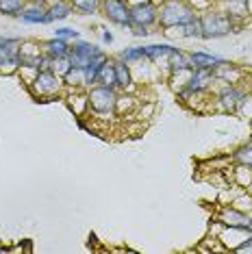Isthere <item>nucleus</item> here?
<instances>
[{
	"label": "nucleus",
	"mask_w": 252,
	"mask_h": 254,
	"mask_svg": "<svg viewBox=\"0 0 252 254\" xmlns=\"http://www.w3.org/2000/svg\"><path fill=\"white\" fill-rule=\"evenodd\" d=\"M196 18V9L185 0H163L159 7V26L165 31L181 28Z\"/></svg>",
	"instance_id": "f257e3e1"
},
{
	"label": "nucleus",
	"mask_w": 252,
	"mask_h": 254,
	"mask_svg": "<svg viewBox=\"0 0 252 254\" xmlns=\"http://www.w3.org/2000/svg\"><path fill=\"white\" fill-rule=\"evenodd\" d=\"M116 102H118V89L105 87V85H94V87L87 89L89 113H94L98 120L116 118Z\"/></svg>",
	"instance_id": "f03ea898"
},
{
	"label": "nucleus",
	"mask_w": 252,
	"mask_h": 254,
	"mask_svg": "<svg viewBox=\"0 0 252 254\" xmlns=\"http://www.w3.org/2000/svg\"><path fill=\"white\" fill-rule=\"evenodd\" d=\"M65 89V83L59 74H55L53 70H39L35 74V78L28 83V91L37 98L39 102H48L59 98Z\"/></svg>",
	"instance_id": "7ed1b4c3"
},
{
	"label": "nucleus",
	"mask_w": 252,
	"mask_h": 254,
	"mask_svg": "<svg viewBox=\"0 0 252 254\" xmlns=\"http://www.w3.org/2000/svg\"><path fill=\"white\" fill-rule=\"evenodd\" d=\"M200 26H202V39H217L224 37L237 28V24L228 18L224 11H207L200 15Z\"/></svg>",
	"instance_id": "20e7f679"
},
{
	"label": "nucleus",
	"mask_w": 252,
	"mask_h": 254,
	"mask_svg": "<svg viewBox=\"0 0 252 254\" xmlns=\"http://www.w3.org/2000/svg\"><path fill=\"white\" fill-rule=\"evenodd\" d=\"M102 53V48H98V46L85 42V39H74V44H70V53H67V59H70L72 67H81V70H85V67L89 65L91 61L96 59Z\"/></svg>",
	"instance_id": "39448f33"
},
{
	"label": "nucleus",
	"mask_w": 252,
	"mask_h": 254,
	"mask_svg": "<svg viewBox=\"0 0 252 254\" xmlns=\"http://www.w3.org/2000/svg\"><path fill=\"white\" fill-rule=\"evenodd\" d=\"M100 11L111 24L130 28V7L126 4V0H102Z\"/></svg>",
	"instance_id": "423d86ee"
},
{
	"label": "nucleus",
	"mask_w": 252,
	"mask_h": 254,
	"mask_svg": "<svg viewBox=\"0 0 252 254\" xmlns=\"http://www.w3.org/2000/svg\"><path fill=\"white\" fill-rule=\"evenodd\" d=\"M20 44H22V39L11 37L9 44L0 46V72L11 74V72L20 70Z\"/></svg>",
	"instance_id": "0eeeda50"
},
{
	"label": "nucleus",
	"mask_w": 252,
	"mask_h": 254,
	"mask_svg": "<svg viewBox=\"0 0 252 254\" xmlns=\"http://www.w3.org/2000/svg\"><path fill=\"white\" fill-rule=\"evenodd\" d=\"M154 24H159V7L152 2H144L130 7V26H148L152 28Z\"/></svg>",
	"instance_id": "6e6552de"
},
{
	"label": "nucleus",
	"mask_w": 252,
	"mask_h": 254,
	"mask_svg": "<svg viewBox=\"0 0 252 254\" xmlns=\"http://www.w3.org/2000/svg\"><path fill=\"white\" fill-rule=\"evenodd\" d=\"M244 98H246L244 89L235 87V85H226V87L220 89L215 102H217V107H220L224 113H237V109H239V105H242Z\"/></svg>",
	"instance_id": "1a4fd4ad"
},
{
	"label": "nucleus",
	"mask_w": 252,
	"mask_h": 254,
	"mask_svg": "<svg viewBox=\"0 0 252 254\" xmlns=\"http://www.w3.org/2000/svg\"><path fill=\"white\" fill-rule=\"evenodd\" d=\"M250 237H252V233L248 230V226H224L220 230V235H217V239H220V244L224 246L226 250L235 252L246 239H250Z\"/></svg>",
	"instance_id": "9d476101"
},
{
	"label": "nucleus",
	"mask_w": 252,
	"mask_h": 254,
	"mask_svg": "<svg viewBox=\"0 0 252 254\" xmlns=\"http://www.w3.org/2000/svg\"><path fill=\"white\" fill-rule=\"evenodd\" d=\"M20 18L26 24H48V4L44 0H28Z\"/></svg>",
	"instance_id": "9b49d317"
},
{
	"label": "nucleus",
	"mask_w": 252,
	"mask_h": 254,
	"mask_svg": "<svg viewBox=\"0 0 252 254\" xmlns=\"http://www.w3.org/2000/svg\"><path fill=\"white\" fill-rule=\"evenodd\" d=\"M213 70H207V67H193L191 76H189V83L185 85L187 89L191 91H209L211 85H213Z\"/></svg>",
	"instance_id": "f8f14e48"
},
{
	"label": "nucleus",
	"mask_w": 252,
	"mask_h": 254,
	"mask_svg": "<svg viewBox=\"0 0 252 254\" xmlns=\"http://www.w3.org/2000/svg\"><path fill=\"white\" fill-rule=\"evenodd\" d=\"M222 4H224V9L222 11H224L235 24L246 20L248 18V13H250V0H222Z\"/></svg>",
	"instance_id": "ddd939ff"
},
{
	"label": "nucleus",
	"mask_w": 252,
	"mask_h": 254,
	"mask_svg": "<svg viewBox=\"0 0 252 254\" xmlns=\"http://www.w3.org/2000/svg\"><path fill=\"white\" fill-rule=\"evenodd\" d=\"M141 48H144L146 61H152V63H161V61L168 63L170 55L176 50L172 44H148V46H141Z\"/></svg>",
	"instance_id": "4468645a"
},
{
	"label": "nucleus",
	"mask_w": 252,
	"mask_h": 254,
	"mask_svg": "<svg viewBox=\"0 0 252 254\" xmlns=\"http://www.w3.org/2000/svg\"><path fill=\"white\" fill-rule=\"evenodd\" d=\"M217 219H220L224 226H248L250 215H246L237 206H224V209L220 211V217Z\"/></svg>",
	"instance_id": "2eb2a0df"
},
{
	"label": "nucleus",
	"mask_w": 252,
	"mask_h": 254,
	"mask_svg": "<svg viewBox=\"0 0 252 254\" xmlns=\"http://www.w3.org/2000/svg\"><path fill=\"white\" fill-rule=\"evenodd\" d=\"M213 76H215V80H222V83L235 85L239 78H242V70H237V67H235L233 63L222 61L220 65H215V67H213Z\"/></svg>",
	"instance_id": "dca6fc26"
},
{
	"label": "nucleus",
	"mask_w": 252,
	"mask_h": 254,
	"mask_svg": "<svg viewBox=\"0 0 252 254\" xmlns=\"http://www.w3.org/2000/svg\"><path fill=\"white\" fill-rule=\"evenodd\" d=\"M42 48H44V55H48L50 59H59V57H67V53H70V42H65V39H61V37H50L42 44Z\"/></svg>",
	"instance_id": "f3484780"
},
{
	"label": "nucleus",
	"mask_w": 252,
	"mask_h": 254,
	"mask_svg": "<svg viewBox=\"0 0 252 254\" xmlns=\"http://www.w3.org/2000/svg\"><path fill=\"white\" fill-rule=\"evenodd\" d=\"M113 67H116V83H118V89H133V74H130V67L128 63L122 61V59H116L113 61Z\"/></svg>",
	"instance_id": "a211bd4d"
},
{
	"label": "nucleus",
	"mask_w": 252,
	"mask_h": 254,
	"mask_svg": "<svg viewBox=\"0 0 252 254\" xmlns=\"http://www.w3.org/2000/svg\"><path fill=\"white\" fill-rule=\"evenodd\" d=\"M165 65L170 67V72H179V70H191L193 63H191V57H189V53H183V50L176 48L174 53L170 55V59Z\"/></svg>",
	"instance_id": "6ab92c4d"
},
{
	"label": "nucleus",
	"mask_w": 252,
	"mask_h": 254,
	"mask_svg": "<svg viewBox=\"0 0 252 254\" xmlns=\"http://www.w3.org/2000/svg\"><path fill=\"white\" fill-rule=\"evenodd\" d=\"M72 15V4L67 0H57V2L48 4V24L50 22H61Z\"/></svg>",
	"instance_id": "aec40b11"
},
{
	"label": "nucleus",
	"mask_w": 252,
	"mask_h": 254,
	"mask_svg": "<svg viewBox=\"0 0 252 254\" xmlns=\"http://www.w3.org/2000/svg\"><path fill=\"white\" fill-rule=\"evenodd\" d=\"M191 57V63L193 67H207V70H213L215 65H220L224 59H220V57L215 55H209V53H202V50H196V53H189Z\"/></svg>",
	"instance_id": "412c9836"
},
{
	"label": "nucleus",
	"mask_w": 252,
	"mask_h": 254,
	"mask_svg": "<svg viewBox=\"0 0 252 254\" xmlns=\"http://www.w3.org/2000/svg\"><path fill=\"white\" fill-rule=\"evenodd\" d=\"M63 83H65L67 89H87V83H85V70H81V67H70L67 74L63 76Z\"/></svg>",
	"instance_id": "4be33fe9"
},
{
	"label": "nucleus",
	"mask_w": 252,
	"mask_h": 254,
	"mask_svg": "<svg viewBox=\"0 0 252 254\" xmlns=\"http://www.w3.org/2000/svg\"><path fill=\"white\" fill-rule=\"evenodd\" d=\"M98 85H105V87H113L118 89V83H116V67H113V61L107 59L100 67V74H98Z\"/></svg>",
	"instance_id": "5701e85b"
},
{
	"label": "nucleus",
	"mask_w": 252,
	"mask_h": 254,
	"mask_svg": "<svg viewBox=\"0 0 252 254\" xmlns=\"http://www.w3.org/2000/svg\"><path fill=\"white\" fill-rule=\"evenodd\" d=\"M139 107L135 96H126V94H118V102H116V115H130L135 109Z\"/></svg>",
	"instance_id": "b1692460"
},
{
	"label": "nucleus",
	"mask_w": 252,
	"mask_h": 254,
	"mask_svg": "<svg viewBox=\"0 0 252 254\" xmlns=\"http://www.w3.org/2000/svg\"><path fill=\"white\" fill-rule=\"evenodd\" d=\"M72 4L74 11H81L85 15H94L98 13L100 7H102V0H67Z\"/></svg>",
	"instance_id": "393cba45"
},
{
	"label": "nucleus",
	"mask_w": 252,
	"mask_h": 254,
	"mask_svg": "<svg viewBox=\"0 0 252 254\" xmlns=\"http://www.w3.org/2000/svg\"><path fill=\"white\" fill-rule=\"evenodd\" d=\"M28 0H0V13L2 15H20Z\"/></svg>",
	"instance_id": "a878e982"
},
{
	"label": "nucleus",
	"mask_w": 252,
	"mask_h": 254,
	"mask_svg": "<svg viewBox=\"0 0 252 254\" xmlns=\"http://www.w3.org/2000/svg\"><path fill=\"white\" fill-rule=\"evenodd\" d=\"M233 161L237 165H246V167H252V141L239 146L237 150L233 152Z\"/></svg>",
	"instance_id": "bb28decb"
},
{
	"label": "nucleus",
	"mask_w": 252,
	"mask_h": 254,
	"mask_svg": "<svg viewBox=\"0 0 252 254\" xmlns=\"http://www.w3.org/2000/svg\"><path fill=\"white\" fill-rule=\"evenodd\" d=\"M181 35L183 37H202V26H200V18L196 15L191 22H187L185 26H181Z\"/></svg>",
	"instance_id": "cd10ccee"
},
{
	"label": "nucleus",
	"mask_w": 252,
	"mask_h": 254,
	"mask_svg": "<svg viewBox=\"0 0 252 254\" xmlns=\"http://www.w3.org/2000/svg\"><path fill=\"white\" fill-rule=\"evenodd\" d=\"M120 59L126 61V63H137V61H146V55H144V48L137 46V48H126L120 53Z\"/></svg>",
	"instance_id": "c85d7f7f"
},
{
	"label": "nucleus",
	"mask_w": 252,
	"mask_h": 254,
	"mask_svg": "<svg viewBox=\"0 0 252 254\" xmlns=\"http://www.w3.org/2000/svg\"><path fill=\"white\" fill-rule=\"evenodd\" d=\"M70 67H72L70 59H67V57H59V59H53V65H50V70H53L55 74H59V76L63 78Z\"/></svg>",
	"instance_id": "c756f323"
},
{
	"label": "nucleus",
	"mask_w": 252,
	"mask_h": 254,
	"mask_svg": "<svg viewBox=\"0 0 252 254\" xmlns=\"http://www.w3.org/2000/svg\"><path fill=\"white\" fill-rule=\"evenodd\" d=\"M55 37H61V39H65V42H74V39L81 37V33H78L76 28L63 26V28H57V31H55Z\"/></svg>",
	"instance_id": "7c9ffc66"
},
{
	"label": "nucleus",
	"mask_w": 252,
	"mask_h": 254,
	"mask_svg": "<svg viewBox=\"0 0 252 254\" xmlns=\"http://www.w3.org/2000/svg\"><path fill=\"white\" fill-rule=\"evenodd\" d=\"M130 31H133V35H135V37H148V35L152 33L148 26H130Z\"/></svg>",
	"instance_id": "2f4dec72"
},
{
	"label": "nucleus",
	"mask_w": 252,
	"mask_h": 254,
	"mask_svg": "<svg viewBox=\"0 0 252 254\" xmlns=\"http://www.w3.org/2000/svg\"><path fill=\"white\" fill-rule=\"evenodd\" d=\"M102 42H105V44H111L113 42V35L109 31H105V28H102Z\"/></svg>",
	"instance_id": "473e14b6"
},
{
	"label": "nucleus",
	"mask_w": 252,
	"mask_h": 254,
	"mask_svg": "<svg viewBox=\"0 0 252 254\" xmlns=\"http://www.w3.org/2000/svg\"><path fill=\"white\" fill-rule=\"evenodd\" d=\"M144 2H152V0H126L128 7H137V4H144Z\"/></svg>",
	"instance_id": "72a5a7b5"
},
{
	"label": "nucleus",
	"mask_w": 252,
	"mask_h": 254,
	"mask_svg": "<svg viewBox=\"0 0 252 254\" xmlns=\"http://www.w3.org/2000/svg\"><path fill=\"white\" fill-rule=\"evenodd\" d=\"M11 42V37H0V46H4V44H9Z\"/></svg>",
	"instance_id": "f704fd0d"
},
{
	"label": "nucleus",
	"mask_w": 252,
	"mask_h": 254,
	"mask_svg": "<svg viewBox=\"0 0 252 254\" xmlns=\"http://www.w3.org/2000/svg\"><path fill=\"white\" fill-rule=\"evenodd\" d=\"M248 230H250V233H252V217H250V222H248Z\"/></svg>",
	"instance_id": "c9c22d12"
}]
</instances>
